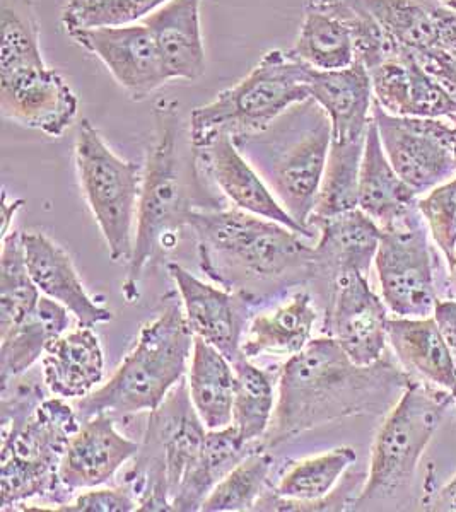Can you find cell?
I'll use <instances>...</instances> for the list:
<instances>
[{
	"label": "cell",
	"instance_id": "7a4b0ae2",
	"mask_svg": "<svg viewBox=\"0 0 456 512\" xmlns=\"http://www.w3.org/2000/svg\"><path fill=\"white\" fill-rule=\"evenodd\" d=\"M187 226L195 233L202 272L246 304L313 280V246L281 222L241 209L197 205Z\"/></svg>",
	"mask_w": 456,
	"mask_h": 512
},
{
	"label": "cell",
	"instance_id": "d6a6232c",
	"mask_svg": "<svg viewBox=\"0 0 456 512\" xmlns=\"http://www.w3.org/2000/svg\"><path fill=\"white\" fill-rule=\"evenodd\" d=\"M287 52L315 70H340L356 64L351 24L339 14L308 2L294 45Z\"/></svg>",
	"mask_w": 456,
	"mask_h": 512
},
{
	"label": "cell",
	"instance_id": "ab89813d",
	"mask_svg": "<svg viewBox=\"0 0 456 512\" xmlns=\"http://www.w3.org/2000/svg\"><path fill=\"white\" fill-rule=\"evenodd\" d=\"M417 207L431 239L448 260L456 248V176L421 195Z\"/></svg>",
	"mask_w": 456,
	"mask_h": 512
},
{
	"label": "cell",
	"instance_id": "3957f363",
	"mask_svg": "<svg viewBox=\"0 0 456 512\" xmlns=\"http://www.w3.org/2000/svg\"><path fill=\"white\" fill-rule=\"evenodd\" d=\"M234 144L267 181L289 216L313 231L310 219L332 146V123L320 105L306 99L264 132L234 139Z\"/></svg>",
	"mask_w": 456,
	"mask_h": 512
},
{
	"label": "cell",
	"instance_id": "f1b7e54d",
	"mask_svg": "<svg viewBox=\"0 0 456 512\" xmlns=\"http://www.w3.org/2000/svg\"><path fill=\"white\" fill-rule=\"evenodd\" d=\"M316 320L318 309L310 292H294L279 308L250 321L245 337H241V354L248 359L298 354L313 340Z\"/></svg>",
	"mask_w": 456,
	"mask_h": 512
},
{
	"label": "cell",
	"instance_id": "277c9868",
	"mask_svg": "<svg viewBox=\"0 0 456 512\" xmlns=\"http://www.w3.org/2000/svg\"><path fill=\"white\" fill-rule=\"evenodd\" d=\"M154 320L142 326L134 349L130 350L112 378L91 395L77 400L79 419L110 414L118 417L152 412L185 378L192 359L193 335L185 311L168 296Z\"/></svg>",
	"mask_w": 456,
	"mask_h": 512
},
{
	"label": "cell",
	"instance_id": "ee69618b",
	"mask_svg": "<svg viewBox=\"0 0 456 512\" xmlns=\"http://www.w3.org/2000/svg\"><path fill=\"white\" fill-rule=\"evenodd\" d=\"M421 506L424 511L456 512V473L443 487L426 492Z\"/></svg>",
	"mask_w": 456,
	"mask_h": 512
},
{
	"label": "cell",
	"instance_id": "484cf974",
	"mask_svg": "<svg viewBox=\"0 0 456 512\" xmlns=\"http://www.w3.org/2000/svg\"><path fill=\"white\" fill-rule=\"evenodd\" d=\"M200 2L170 0L142 21L156 40L170 82L199 81L205 74Z\"/></svg>",
	"mask_w": 456,
	"mask_h": 512
},
{
	"label": "cell",
	"instance_id": "d590c367",
	"mask_svg": "<svg viewBox=\"0 0 456 512\" xmlns=\"http://www.w3.org/2000/svg\"><path fill=\"white\" fill-rule=\"evenodd\" d=\"M364 144L366 139L347 142L332 140L322 187L310 222L357 209Z\"/></svg>",
	"mask_w": 456,
	"mask_h": 512
},
{
	"label": "cell",
	"instance_id": "5b68a950",
	"mask_svg": "<svg viewBox=\"0 0 456 512\" xmlns=\"http://www.w3.org/2000/svg\"><path fill=\"white\" fill-rule=\"evenodd\" d=\"M180 105L159 99L154 106V139L147 149L141 200L137 210L134 253L123 280V297L135 303L141 280L158 251L173 250L192 212V197L183 176L180 156Z\"/></svg>",
	"mask_w": 456,
	"mask_h": 512
},
{
	"label": "cell",
	"instance_id": "8d00e7d4",
	"mask_svg": "<svg viewBox=\"0 0 456 512\" xmlns=\"http://www.w3.org/2000/svg\"><path fill=\"white\" fill-rule=\"evenodd\" d=\"M274 458L269 449L260 446L234 466L226 477L217 483L200 507L202 512L255 511L257 502L270 487V473Z\"/></svg>",
	"mask_w": 456,
	"mask_h": 512
},
{
	"label": "cell",
	"instance_id": "f546056e",
	"mask_svg": "<svg viewBox=\"0 0 456 512\" xmlns=\"http://www.w3.org/2000/svg\"><path fill=\"white\" fill-rule=\"evenodd\" d=\"M71 326V311L41 296L36 308L11 332L0 337V384L28 373L40 361L48 342Z\"/></svg>",
	"mask_w": 456,
	"mask_h": 512
},
{
	"label": "cell",
	"instance_id": "ffe728a7",
	"mask_svg": "<svg viewBox=\"0 0 456 512\" xmlns=\"http://www.w3.org/2000/svg\"><path fill=\"white\" fill-rule=\"evenodd\" d=\"M375 103L395 117L448 118L456 101L409 52L397 53L368 70Z\"/></svg>",
	"mask_w": 456,
	"mask_h": 512
},
{
	"label": "cell",
	"instance_id": "c3c4849f",
	"mask_svg": "<svg viewBox=\"0 0 456 512\" xmlns=\"http://www.w3.org/2000/svg\"><path fill=\"white\" fill-rule=\"evenodd\" d=\"M439 4H443V6L450 7L453 11H456V0H438Z\"/></svg>",
	"mask_w": 456,
	"mask_h": 512
},
{
	"label": "cell",
	"instance_id": "74e56055",
	"mask_svg": "<svg viewBox=\"0 0 456 512\" xmlns=\"http://www.w3.org/2000/svg\"><path fill=\"white\" fill-rule=\"evenodd\" d=\"M47 64L33 0H0V74Z\"/></svg>",
	"mask_w": 456,
	"mask_h": 512
},
{
	"label": "cell",
	"instance_id": "7bdbcfd3",
	"mask_svg": "<svg viewBox=\"0 0 456 512\" xmlns=\"http://www.w3.org/2000/svg\"><path fill=\"white\" fill-rule=\"evenodd\" d=\"M434 320L438 323L439 332L445 338L451 357L456 364V301L455 299H439L434 308Z\"/></svg>",
	"mask_w": 456,
	"mask_h": 512
},
{
	"label": "cell",
	"instance_id": "bcb514c9",
	"mask_svg": "<svg viewBox=\"0 0 456 512\" xmlns=\"http://www.w3.org/2000/svg\"><path fill=\"white\" fill-rule=\"evenodd\" d=\"M446 263H448V272H450L451 284H453V287L456 289V248L455 251H453V255L446 260Z\"/></svg>",
	"mask_w": 456,
	"mask_h": 512
},
{
	"label": "cell",
	"instance_id": "7c38bea8",
	"mask_svg": "<svg viewBox=\"0 0 456 512\" xmlns=\"http://www.w3.org/2000/svg\"><path fill=\"white\" fill-rule=\"evenodd\" d=\"M386 158L421 197L456 176L453 127L448 118L395 117L373 103Z\"/></svg>",
	"mask_w": 456,
	"mask_h": 512
},
{
	"label": "cell",
	"instance_id": "f907efd6",
	"mask_svg": "<svg viewBox=\"0 0 456 512\" xmlns=\"http://www.w3.org/2000/svg\"><path fill=\"white\" fill-rule=\"evenodd\" d=\"M455 405H456V395H455Z\"/></svg>",
	"mask_w": 456,
	"mask_h": 512
},
{
	"label": "cell",
	"instance_id": "836d02e7",
	"mask_svg": "<svg viewBox=\"0 0 456 512\" xmlns=\"http://www.w3.org/2000/svg\"><path fill=\"white\" fill-rule=\"evenodd\" d=\"M233 427L246 443H262L269 432L275 412V388L272 374L253 364L245 355L233 362Z\"/></svg>",
	"mask_w": 456,
	"mask_h": 512
},
{
	"label": "cell",
	"instance_id": "e0dca14e",
	"mask_svg": "<svg viewBox=\"0 0 456 512\" xmlns=\"http://www.w3.org/2000/svg\"><path fill=\"white\" fill-rule=\"evenodd\" d=\"M193 159L197 169L209 180L214 181V185L236 209L245 210L270 221L281 222L296 233L303 234L304 238H313V231L299 226L298 222L289 216V212L282 207L274 192L270 190L267 181L229 135L217 137L212 144L199 151L193 149Z\"/></svg>",
	"mask_w": 456,
	"mask_h": 512
},
{
	"label": "cell",
	"instance_id": "4dcf8cb0",
	"mask_svg": "<svg viewBox=\"0 0 456 512\" xmlns=\"http://www.w3.org/2000/svg\"><path fill=\"white\" fill-rule=\"evenodd\" d=\"M188 369L190 398L205 427L217 431L233 424V362L204 338L195 337Z\"/></svg>",
	"mask_w": 456,
	"mask_h": 512
},
{
	"label": "cell",
	"instance_id": "5bb4252c",
	"mask_svg": "<svg viewBox=\"0 0 456 512\" xmlns=\"http://www.w3.org/2000/svg\"><path fill=\"white\" fill-rule=\"evenodd\" d=\"M388 320L385 301L369 286L368 275L345 274L335 280L323 328L352 362L373 366L385 357Z\"/></svg>",
	"mask_w": 456,
	"mask_h": 512
},
{
	"label": "cell",
	"instance_id": "1f68e13d",
	"mask_svg": "<svg viewBox=\"0 0 456 512\" xmlns=\"http://www.w3.org/2000/svg\"><path fill=\"white\" fill-rule=\"evenodd\" d=\"M260 446L264 444L243 441L233 424L217 431H207L199 460L193 465L173 499V511H200L217 483Z\"/></svg>",
	"mask_w": 456,
	"mask_h": 512
},
{
	"label": "cell",
	"instance_id": "ba28073f",
	"mask_svg": "<svg viewBox=\"0 0 456 512\" xmlns=\"http://www.w3.org/2000/svg\"><path fill=\"white\" fill-rule=\"evenodd\" d=\"M455 396L412 378L386 414L371 448L368 475L352 511L395 501L416 480L417 466Z\"/></svg>",
	"mask_w": 456,
	"mask_h": 512
},
{
	"label": "cell",
	"instance_id": "603a6c76",
	"mask_svg": "<svg viewBox=\"0 0 456 512\" xmlns=\"http://www.w3.org/2000/svg\"><path fill=\"white\" fill-rule=\"evenodd\" d=\"M168 274L182 297L183 311L195 337L204 338L229 361L241 357V321L233 292L205 284L178 263H168Z\"/></svg>",
	"mask_w": 456,
	"mask_h": 512
},
{
	"label": "cell",
	"instance_id": "8fae6325",
	"mask_svg": "<svg viewBox=\"0 0 456 512\" xmlns=\"http://www.w3.org/2000/svg\"><path fill=\"white\" fill-rule=\"evenodd\" d=\"M431 234L419 207L381 229L375 258L381 297L393 316L434 315L439 297L434 282Z\"/></svg>",
	"mask_w": 456,
	"mask_h": 512
},
{
	"label": "cell",
	"instance_id": "e575fe53",
	"mask_svg": "<svg viewBox=\"0 0 456 512\" xmlns=\"http://www.w3.org/2000/svg\"><path fill=\"white\" fill-rule=\"evenodd\" d=\"M40 294L26 263L23 233L12 229L2 238L0 251V337L30 315Z\"/></svg>",
	"mask_w": 456,
	"mask_h": 512
},
{
	"label": "cell",
	"instance_id": "44dd1931",
	"mask_svg": "<svg viewBox=\"0 0 456 512\" xmlns=\"http://www.w3.org/2000/svg\"><path fill=\"white\" fill-rule=\"evenodd\" d=\"M26 263L43 296L71 311L81 326H96L113 320V313L98 303L82 284L71 255L43 233H23Z\"/></svg>",
	"mask_w": 456,
	"mask_h": 512
},
{
	"label": "cell",
	"instance_id": "7dc6e473",
	"mask_svg": "<svg viewBox=\"0 0 456 512\" xmlns=\"http://www.w3.org/2000/svg\"><path fill=\"white\" fill-rule=\"evenodd\" d=\"M448 120H450L451 127H453V146H455V156H456V113H455V115H451V117H448Z\"/></svg>",
	"mask_w": 456,
	"mask_h": 512
},
{
	"label": "cell",
	"instance_id": "4fadbf2b",
	"mask_svg": "<svg viewBox=\"0 0 456 512\" xmlns=\"http://www.w3.org/2000/svg\"><path fill=\"white\" fill-rule=\"evenodd\" d=\"M357 454L351 446H339L322 454L294 461L274 487L270 485L255 511L327 512L352 511L361 489L345 478Z\"/></svg>",
	"mask_w": 456,
	"mask_h": 512
},
{
	"label": "cell",
	"instance_id": "4316f807",
	"mask_svg": "<svg viewBox=\"0 0 456 512\" xmlns=\"http://www.w3.org/2000/svg\"><path fill=\"white\" fill-rule=\"evenodd\" d=\"M388 344L410 376L456 395V364L434 316H390Z\"/></svg>",
	"mask_w": 456,
	"mask_h": 512
},
{
	"label": "cell",
	"instance_id": "7402d4cb",
	"mask_svg": "<svg viewBox=\"0 0 456 512\" xmlns=\"http://www.w3.org/2000/svg\"><path fill=\"white\" fill-rule=\"evenodd\" d=\"M361 4L400 50H456V11L438 0H361Z\"/></svg>",
	"mask_w": 456,
	"mask_h": 512
},
{
	"label": "cell",
	"instance_id": "9a60e30c",
	"mask_svg": "<svg viewBox=\"0 0 456 512\" xmlns=\"http://www.w3.org/2000/svg\"><path fill=\"white\" fill-rule=\"evenodd\" d=\"M0 113L21 127L60 139L76 122L79 99L59 70L31 65L0 74Z\"/></svg>",
	"mask_w": 456,
	"mask_h": 512
},
{
	"label": "cell",
	"instance_id": "30bf717a",
	"mask_svg": "<svg viewBox=\"0 0 456 512\" xmlns=\"http://www.w3.org/2000/svg\"><path fill=\"white\" fill-rule=\"evenodd\" d=\"M74 161L82 195L113 262H129L144 168L120 158L88 118L77 125Z\"/></svg>",
	"mask_w": 456,
	"mask_h": 512
},
{
	"label": "cell",
	"instance_id": "60d3db41",
	"mask_svg": "<svg viewBox=\"0 0 456 512\" xmlns=\"http://www.w3.org/2000/svg\"><path fill=\"white\" fill-rule=\"evenodd\" d=\"M139 502L127 483L110 489H88L77 495L74 501L59 506L55 511L62 512H134Z\"/></svg>",
	"mask_w": 456,
	"mask_h": 512
},
{
	"label": "cell",
	"instance_id": "6da1fadb",
	"mask_svg": "<svg viewBox=\"0 0 456 512\" xmlns=\"http://www.w3.org/2000/svg\"><path fill=\"white\" fill-rule=\"evenodd\" d=\"M412 378L386 355L359 366L334 338L311 340L282 366L274 419L262 444L274 449L322 425L385 414Z\"/></svg>",
	"mask_w": 456,
	"mask_h": 512
},
{
	"label": "cell",
	"instance_id": "681fc988",
	"mask_svg": "<svg viewBox=\"0 0 456 512\" xmlns=\"http://www.w3.org/2000/svg\"><path fill=\"white\" fill-rule=\"evenodd\" d=\"M69 2H84V0H69Z\"/></svg>",
	"mask_w": 456,
	"mask_h": 512
},
{
	"label": "cell",
	"instance_id": "9c48e42d",
	"mask_svg": "<svg viewBox=\"0 0 456 512\" xmlns=\"http://www.w3.org/2000/svg\"><path fill=\"white\" fill-rule=\"evenodd\" d=\"M207 431L183 378L149 412L134 466L123 477L137 497V512L173 511V499L199 460Z\"/></svg>",
	"mask_w": 456,
	"mask_h": 512
},
{
	"label": "cell",
	"instance_id": "b9f144b4",
	"mask_svg": "<svg viewBox=\"0 0 456 512\" xmlns=\"http://www.w3.org/2000/svg\"><path fill=\"white\" fill-rule=\"evenodd\" d=\"M410 55L456 101V50H426Z\"/></svg>",
	"mask_w": 456,
	"mask_h": 512
},
{
	"label": "cell",
	"instance_id": "52a82bcc",
	"mask_svg": "<svg viewBox=\"0 0 456 512\" xmlns=\"http://www.w3.org/2000/svg\"><path fill=\"white\" fill-rule=\"evenodd\" d=\"M81 424L69 400L52 396L21 424L2 429L0 511L21 509L31 499H47L57 507L69 502L71 494L60 483V463Z\"/></svg>",
	"mask_w": 456,
	"mask_h": 512
},
{
	"label": "cell",
	"instance_id": "d4e9b609",
	"mask_svg": "<svg viewBox=\"0 0 456 512\" xmlns=\"http://www.w3.org/2000/svg\"><path fill=\"white\" fill-rule=\"evenodd\" d=\"M94 326H77L50 340L41 357V373L50 395L82 400L105 378V354Z\"/></svg>",
	"mask_w": 456,
	"mask_h": 512
},
{
	"label": "cell",
	"instance_id": "2e32d148",
	"mask_svg": "<svg viewBox=\"0 0 456 512\" xmlns=\"http://www.w3.org/2000/svg\"><path fill=\"white\" fill-rule=\"evenodd\" d=\"M67 36L100 59L134 101H144L170 82L156 40L144 23L71 31Z\"/></svg>",
	"mask_w": 456,
	"mask_h": 512
},
{
	"label": "cell",
	"instance_id": "f6af8a7d",
	"mask_svg": "<svg viewBox=\"0 0 456 512\" xmlns=\"http://www.w3.org/2000/svg\"><path fill=\"white\" fill-rule=\"evenodd\" d=\"M23 198H12L9 200L6 190L2 193V238L11 231L12 219L16 217L19 210L23 209Z\"/></svg>",
	"mask_w": 456,
	"mask_h": 512
},
{
	"label": "cell",
	"instance_id": "d6986e66",
	"mask_svg": "<svg viewBox=\"0 0 456 512\" xmlns=\"http://www.w3.org/2000/svg\"><path fill=\"white\" fill-rule=\"evenodd\" d=\"M310 227L320 233L313 246V280L323 282L328 294L342 275L369 277L380 248L381 227L368 214L357 207L339 216L311 221Z\"/></svg>",
	"mask_w": 456,
	"mask_h": 512
},
{
	"label": "cell",
	"instance_id": "8992f818",
	"mask_svg": "<svg viewBox=\"0 0 456 512\" xmlns=\"http://www.w3.org/2000/svg\"><path fill=\"white\" fill-rule=\"evenodd\" d=\"M311 67L284 50H269L248 76L199 106L190 117L195 151L217 137L240 139L264 132L293 106L310 99Z\"/></svg>",
	"mask_w": 456,
	"mask_h": 512
},
{
	"label": "cell",
	"instance_id": "83f0119b",
	"mask_svg": "<svg viewBox=\"0 0 456 512\" xmlns=\"http://www.w3.org/2000/svg\"><path fill=\"white\" fill-rule=\"evenodd\" d=\"M417 200L419 195L400 178L386 158L375 120H371L359 173L357 207L383 229L414 209Z\"/></svg>",
	"mask_w": 456,
	"mask_h": 512
},
{
	"label": "cell",
	"instance_id": "ac0fdd59",
	"mask_svg": "<svg viewBox=\"0 0 456 512\" xmlns=\"http://www.w3.org/2000/svg\"><path fill=\"white\" fill-rule=\"evenodd\" d=\"M115 420L110 414L82 420L60 463V483L69 494L103 487L139 453L141 443L118 432Z\"/></svg>",
	"mask_w": 456,
	"mask_h": 512
},
{
	"label": "cell",
	"instance_id": "f35d334b",
	"mask_svg": "<svg viewBox=\"0 0 456 512\" xmlns=\"http://www.w3.org/2000/svg\"><path fill=\"white\" fill-rule=\"evenodd\" d=\"M170 0H84L67 2L62 26L67 33L142 23Z\"/></svg>",
	"mask_w": 456,
	"mask_h": 512
},
{
	"label": "cell",
	"instance_id": "cb8c5ba5",
	"mask_svg": "<svg viewBox=\"0 0 456 512\" xmlns=\"http://www.w3.org/2000/svg\"><path fill=\"white\" fill-rule=\"evenodd\" d=\"M310 98L327 113L332 140L366 139L375 96L368 69L361 62L340 70L311 69Z\"/></svg>",
	"mask_w": 456,
	"mask_h": 512
}]
</instances>
